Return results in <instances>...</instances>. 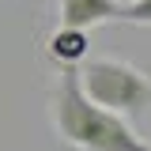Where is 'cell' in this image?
Masks as SVG:
<instances>
[{"mask_svg": "<svg viewBox=\"0 0 151 151\" xmlns=\"http://www.w3.org/2000/svg\"><path fill=\"white\" fill-rule=\"evenodd\" d=\"M49 117L64 147L76 151H151L144 136H136L132 121L121 113L94 106L79 91V68H60L49 91Z\"/></svg>", "mask_w": 151, "mask_h": 151, "instance_id": "6da1fadb", "label": "cell"}, {"mask_svg": "<svg viewBox=\"0 0 151 151\" xmlns=\"http://www.w3.org/2000/svg\"><path fill=\"white\" fill-rule=\"evenodd\" d=\"M79 91L87 94L94 106H102L110 113H121L125 121H136L151 106V76L140 72L129 60L98 57V60H83Z\"/></svg>", "mask_w": 151, "mask_h": 151, "instance_id": "7a4b0ae2", "label": "cell"}, {"mask_svg": "<svg viewBox=\"0 0 151 151\" xmlns=\"http://www.w3.org/2000/svg\"><path fill=\"white\" fill-rule=\"evenodd\" d=\"M121 15L117 0H60V27H79L91 30L98 23H110Z\"/></svg>", "mask_w": 151, "mask_h": 151, "instance_id": "3957f363", "label": "cell"}, {"mask_svg": "<svg viewBox=\"0 0 151 151\" xmlns=\"http://www.w3.org/2000/svg\"><path fill=\"white\" fill-rule=\"evenodd\" d=\"M87 49H91V38L79 27H57L49 38V57L64 68H79V60H87Z\"/></svg>", "mask_w": 151, "mask_h": 151, "instance_id": "277c9868", "label": "cell"}, {"mask_svg": "<svg viewBox=\"0 0 151 151\" xmlns=\"http://www.w3.org/2000/svg\"><path fill=\"white\" fill-rule=\"evenodd\" d=\"M121 23H140V27H151V0H129L121 4Z\"/></svg>", "mask_w": 151, "mask_h": 151, "instance_id": "5b68a950", "label": "cell"}]
</instances>
